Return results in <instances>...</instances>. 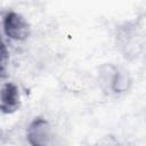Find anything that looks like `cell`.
I'll return each instance as SVG.
<instances>
[{
	"instance_id": "obj_1",
	"label": "cell",
	"mask_w": 146,
	"mask_h": 146,
	"mask_svg": "<svg viewBox=\"0 0 146 146\" xmlns=\"http://www.w3.org/2000/svg\"><path fill=\"white\" fill-rule=\"evenodd\" d=\"M25 139L29 146H54L58 137L54 124L44 116L31 120L25 129Z\"/></svg>"
},
{
	"instance_id": "obj_2",
	"label": "cell",
	"mask_w": 146,
	"mask_h": 146,
	"mask_svg": "<svg viewBox=\"0 0 146 146\" xmlns=\"http://www.w3.org/2000/svg\"><path fill=\"white\" fill-rule=\"evenodd\" d=\"M3 35L13 42H24L31 35V26L27 19L15 10H6L1 16Z\"/></svg>"
},
{
	"instance_id": "obj_3",
	"label": "cell",
	"mask_w": 146,
	"mask_h": 146,
	"mask_svg": "<svg viewBox=\"0 0 146 146\" xmlns=\"http://www.w3.org/2000/svg\"><path fill=\"white\" fill-rule=\"evenodd\" d=\"M21 106L19 88L14 82H3L0 91V108L3 114H11Z\"/></svg>"
},
{
	"instance_id": "obj_4",
	"label": "cell",
	"mask_w": 146,
	"mask_h": 146,
	"mask_svg": "<svg viewBox=\"0 0 146 146\" xmlns=\"http://www.w3.org/2000/svg\"><path fill=\"white\" fill-rule=\"evenodd\" d=\"M132 86V78L130 73L121 67H117L116 73L113 78L112 86H111V94L121 96L127 94Z\"/></svg>"
},
{
	"instance_id": "obj_5",
	"label": "cell",
	"mask_w": 146,
	"mask_h": 146,
	"mask_svg": "<svg viewBox=\"0 0 146 146\" xmlns=\"http://www.w3.org/2000/svg\"><path fill=\"white\" fill-rule=\"evenodd\" d=\"M116 70H117V66L111 63H105L98 68V82L104 90L111 92V86H112L113 78L116 73Z\"/></svg>"
},
{
	"instance_id": "obj_6",
	"label": "cell",
	"mask_w": 146,
	"mask_h": 146,
	"mask_svg": "<svg viewBox=\"0 0 146 146\" xmlns=\"http://www.w3.org/2000/svg\"><path fill=\"white\" fill-rule=\"evenodd\" d=\"M94 146H121L120 140L113 135H106L99 138Z\"/></svg>"
}]
</instances>
